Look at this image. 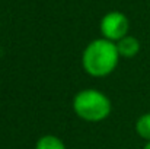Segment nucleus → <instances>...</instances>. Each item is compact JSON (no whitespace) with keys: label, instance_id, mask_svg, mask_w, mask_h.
<instances>
[{"label":"nucleus","instance_id":"nucleus-1","mask_svg":"<svg viewBox=\"0 0 150 149\" xmlns=\"http://www.w3.org/2000/svg\"><path fill=\"white\" fill-rule=\"evenodd\" d=\"M117 44L106 38L93 40L82 54V66L85 72L93 78H105L111 75L120 61Z\"/></svg>","mask_w":150,"mask_h":149},{"label":"nucleus","instance_id":"nucleus-2","mask_svg":"<svg viewBox=\"0 0 150 149\" xmlns=\"http://www.w3.org/2000/svg\"><path fill=\"white\" fill-rule=\"evenodd\" d=\"M73 110L86 121H102L111 114V101L100 91L83 89L73 99Z\"/></svg>","mask_w":150,"mask_h":149},{"label":"nucleus","instance_id":"nucleus-3","mask_svg":"<svg viewBox=\"0 0 150 149\" xmlns=\"http://www.w3.org/2000/svg\"><path fill=\"white\" fill-rule=\"evenodd\" d=\"M130 21L121 12H108L100 21V34L109 41H120L128 35Z\"/></svg>","mask_w":150,"mask_h":149},{"label":"nucleus","instance_id":"nucleus-4","mask_svg":"<svg viewBox=\"0 0 150 149\" xmlns=\"http://www.w3.org/2000/svg\"><path fill=\"white\" fill-rule=\"evenodd\" d=\"M117 44V48L121 57L124 58H131L134 56L139 54L140 51V43L136 37H131V35H127L124 38H121L120 41L115 43Z\"/></svg>","mask_w":150,"mask_h":149},{"label":"nucleus","instance_id":"nucleus-5","mask_svg":"<svg viewBox=\"0 0 150 149\" xmlns=\"http://www.w3.org/2000/svg\"><path fill=\"white\" fill-rule=\"evenodd\" d=\"M35 149H66V145L54 135H45L38 139Z\"/></svg>","mask_w":150,"mask_h":149},{"label":"nucleus","instance_id":"nucleus-6","mask_svg":"<svg viewBox=\"0 0 150 149\" xmlns=\"http://www.w3.org/2000/svg\"><path fill=\"white\" fill-rule=\"evenodd\" d=\"M136 132L142 139H144L147 142L150 140V113H146L139 117V120L136 123Z\"/></svg>","mask_w":150,"mask_h":149},{"label":"nucleus","instance_id":"nucleus-7","mask_svg":"<svg viewBox=\"0 0 150 149\" xmlns=\"http://www.w3.org/2000/svg\"><path fill=\"white\" fill-rule=\"evenodd\" d=\"M143 149H150V140L146 143V145H144V148H143Z\"/></svg>","mask_w":150,"mask_h":149}]
</instances>
